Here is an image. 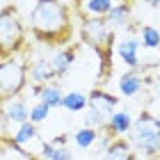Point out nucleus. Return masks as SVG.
Wrapping results in <instances>:
<instances>
[{"mask_svg":"<svg viewBox=\"0 0 160 160\" xmlns=\"http://www.w3.org/2000/svg\"><path fill=\"white\" fill-rule=\"evenodd\" d=\"M28 78L32 80V85H50L57 80L53 67H50V60H46V57L28 60Z\"/></svg>","mask_w":160,"mask_h":160,"instance_id":"10","label":"nucleus"},{"mask_svg":"<svg viewBox=\"0 0 160 160\" xmlns=\"http://www.w3.org/2000/svg\"><path fill=\"white\" fill-rule=\"evenodd\" d=\"M103 123H105V121L101 119L96 112H92L89 108H87V112H85V126H87V128H96V130H98V128H103Z\"/></svg>","mask_w":160,"mask_h":160,"instance_id":"23","label":"nucleus"},{"mask_svg":"<svg viewBox=\"0 0 160 160\" xmlns=\"http://www.w3.org/2000/svg\"><path fill=\"white\" fill-rule=\"evenodd\" d=\"M144 5H149L151 9H160V0H142Z\"/></svg>","mask_w":160,"mask_h":160,"instance_id":"28","label":"nucleus"},{"mask_svg":"<svg viewBox=\"0 0 160 160\" xmlns=\"http://www.w3.org/2000/svg\"><path fill=\"white\" fill-rule=\"evenodd\" d=\"M130 151H133V144L128 137H114L103 153H105V160H126Z\"/></svg>","mask_w":160,"mask_h":160,"instance_id":"14","label":"nucleus"},{"mask_svg":"<svg viewBox=\"0 0 160 160\" xmlns=\"http://www.w3.org/2000/svg\"><path fill=\"white\" fill-rule=\"evenodd\" d=\"M140 46H144L147 50H160V30L156 25L140 28Z\"/></svg>","mask_w":160,"mask_h":160,"instance_id":"17","label":"nucleus"},{"mask_svg":"<svg viewBox=\"0 0 160 160\" xmlns=\"http://www.w3.org/2000/svg\"><path fill=\"white\" fill-rule=\"evenodd\" d=\"M114 53L119 55V60L126 64L128 69H140L142 57H140V39L133 34H126L121 41L114 43Z\"/></svg>","mask_w":160,"mask_h":160,"instance_id":"7","label":"nucleus"},{"mask_svg":"<svg viewBox=\"0 0 160 160\" xmlns=\"http://www.w3.org/2000/svg\"><path fill=\"white\" fill-rule=\"evenodd\" d=\"M0 112H2V117L7 123H25L30 121V108H28L25 98L21 96H14V98H7L0 103Z\"/></svg>","mask_w":160,"mask_h":160,"instance_id":"8","label":"nucleus"},{"mask_svg":"<svg viewBox=\"0 0 160 160\" xmlns=\"http://www.w3.org/2000/svg\"><path fill=\"white\" fill-rule=\"evenodd\" d=\"M121 2H130V5H133V2H135V0H121Z\"/></svg>","mask_w":160,"mask_h":160,"instance_id":"29","label":"nucleus"},{"mask_svg":"<svg viewBox=\"0 0 160 160\" xmlns=\"http://www.w3.org/2000/svg\"><path fill=\"white\" fill-rule=\"evenodd\" d=\"M41 158L43 160H73V153L67 147H55L50 142L41 144Z\"/></svg>","mask_w":160,"mask_h":160,"instance_id":"19","label":"nucleus"},{"mask_svg":"<svg viewBox=\"0 0 160 160\" xmlns=\"http://www.w3.org/2000/svg\"><path fill=\"white\" fill-rule=\"evenodd\" d=\"M153 98L160 101V73L153 76Z\"/></svg>","mask_w":160,"mask_h":160,"instance_id":"26","label":"nucleus"},{"mask_svg":"<svg viewBox=\"0 0 160 160\" xmlns=\"http://www.w3.org/2000/svg\"><path fill=\"white\" fill-rule=\"evenodd\" d=\"M50 117V108L48 105H43V103H37V105H32L30 108V123H41V121H46Z\"/></svg>","mask_w":160,"mask_h":160,"instance_id":"22","label":"nucleus"},{"mask_svg":"<svg viewBox=\"0 0 160 160\" xmlns=\"http://www.w3.org/2000/svg\"><path fill=\"white\" fill-rule=\"evenodd\" d=\"M39 137V130H37V126L34 123H30V121H25V123H21L18 126V130L14 133V137L12 140L18 144V147H25V144H30V142H34Z\"/></svg>","mask_w":160,"mask_h":160,"instance_id":"18","label":"nucleus"},{"mask_svg":"<svg viewBox=\"0 0 160 160\" xmlns=\"http://www.w3.org/2000/svg\"><path fill=\"white\" fill-rule=\"evenodd\" d=\"M28 50V28L18 16V7L7 2L0 9V60L18 57Z\"/></svg>","mask_w":160,"mask_h":160,"instance_id":"3","label":"nucleus"},{"mask_svg":"<svg viewBox=\"0 0 160 160\" xmlns=\"http://www.w3.org/2000/svg\"><path fill=\"white\" fill-rule=\"evenodd\" d=\"M117 87H119V94L126 98L140 96L144 89V73L140 69H128L126 73H121L117 78Z\"/></svg>","mask_w":160,"mask_h":160,"instance_id":"12","label":"nucleus"},{"mask_svg":"<svg viewBox=\"0 0 160 160\" xmlns=\"http://www.w3.org/2000/svg\"><path fill=\"white\" fill-rule=\"evenodd\" d=\"M96 140H98V130L96 128H87V126H82L80 130H76V135H73V142H76V147L78 149H89L92 144H96Z\"/></svg>","mask_w":160,"mask_h":160,"instance_id":"20","label":"nucleus"},{"mask_svg":"<svg viewBox=\"0 0 160 160\" xmlns=\"http://www.w3.org/2000/svg\"><path fill=\"white\" fill-rule=\"evenodd\" d=\"M30 34L46 48H64L73 43V12L64 0H37L30 9Z\"/></svg>","mask_w":160,"mask_h":160,"instance_id":"1","label":"nucleus"},{"mask_svg":"<svg viewBox=\"0 0 160 160\" xmlns=\"http://www.w3.org/2000/svg\"><path fill=\"white\" fill-rule=\"evenodd\" d=\"M80 43H87L98 57V82L96 87L105 85L112 78V55H114V43H117V34L110 28L105 16H85L80 18Z\"/></svg>","mask_w":160,"mask_h":160,"instance_id":"2","label":"nucleus"},{"mask_svg":"<svg viewBox=\"0 0 160 160\" xmlns=\"http://www.w3.org/2000/svg\"><path fill=\"white\" fill-rule=\"evenodd\" d=\"M121 98L114 96L105 89V87H94V89L87 94V108H89L92 112H96L103 121H108L112 117V112L119 108Z\"/></svg>","mask_w":160,"mask_h":160,"instance_id":"6","label":"nucleus"},{"mask_svg":"<svg viewBox=\"0 0 160 160\" xmlns=\"http://www.w3.org/2000/svg\"><path fill=\"white\" fill-rule=\"evenodd\" d=\"M28 87V60L9 57L0 60V103L18 96Z\"/></svg>","mask_w":160,"mask_h":160,"instance_id":"4","label":"nucleus"},{"mask_svg":"<svg viewBox=\"0 0 160 160\" xmlns=\"http://www.w3.org/2000/svg\"><path fill=\"white\" fill-rule=\"evenodd\" d=\"M135 121L137 123H151V121H153V112H151V110H142L140 117H137Z\"/></svg>","mask_w":160,"mask_h":160,"instance_id":"25","label":"nucleus"},{"mask_svg":"<svg viewBox=\"0 0 160 160\" xmlns=\"http://www.w3.org/2000/svg\"><path fill=\"white\" fill-rule=\"evenodd\" d=\"M112 0H85V16L92 14V16H108V12L112 9Z\"/></svg>","mask_w":160,"mask_h":160,"instance_id":"21","label":"nucleus"},{"mask_svg":"<svg viewBox=\"0 0 160 160\" xmlns=\"http://www.w3.org/2000/svg\"><path fill=\"white\" fill-rule=\"evenodd\" d=\"M50 144H55V147H67V144H69V135H67V133L55 135L53 140H50Z\"/></svg>","mask_w":160,"mask_h":160,"instance_id":"24","label":"nucleus"},{"mask_svg":"<svg viewBox=\"0 0 160 160\" xmlns=\"http://www.w3.org/2000/svg\"><path fill=\"white\" fill-rule=\"evenodd\" d=\"M78 48H80V43H69V46L60 48L53 57H50V67H53L57 78H64L71 71V67H73V62L78 57Z\"/></svg>","mask_w":160,"mask_h":160,"instance_id":"11","label":"nucleus"},{"mask_svg":"<svg viewBox=\"0 0 160 160\" xmlns=\"http://www.w3.org/2000/svg\"><path fill=\"white\" fill-rule=\"evenodd\" d=\"M130 128H133V117H130V112L126 110V108H121V110H114L112 117L108 119L103 123V128H98V130L108 133L114 140V137H126L130 133Z\"/></svg>","mask_w":160,"mask_h":160,"instance_id":"9","label":"nucleus"},{"mask_svg":"<svg viewBox=\"0 0 160 160\" xmlns=\"http://www.w3.org/2000/svg\"><path fill=\"white\" fill-rule=\"evenodd\" d=\"M41 89H43V85H32V87H30V92H32L30 96H37V98H39V96H41Z\"/></svg>","mask_w":160,"mask_h":160,"instance_id":"27","label":"nucleus"},{"mask_svg":"<svg viewBox=\"0 0 160 160\" xmlns=\"http://www.w3.org/2000/svg\"><path fill=\"white\" fill-rule=\"evenodd\" d=\"M128 135H130V144L135 147L137 153H142L147 158L160 156V130H156L151 123L133 121V128H130Z\"/></svg>","mask_w":160,"mask_h":160,"instance_id":"5","label":"nucleus"},{"mask_svg":"<svg viewBox=\"0 0 160 160\" xmlns=\"http://www.w3.org/2000/svg\"><path fill=\"white\" fill-rule=\"evenodd\" d=\"M62 108L67 112H82V110H87V94H82V92H67L62 96Z\"/></svg>","mask_w":160,"mask_h":160,"instance_id":"16","label":"nucleus"},{"mask_svg":"<svg viewBox=\"0 0 160 160\" xmlns=\"http://www.w3.org/2000/svg\"><path fill=\"white\" fill-rule=\"evenodd\" d=\"M133 16V5L130 2H114L112 9L108 12V23H110V28H126Z\"/></svg>","mask_w":160,"mask_h":160,"instance_id":"13","label":"nucleus"},{"mask_svg":"<svg viewBox=\"0 0 160 160\" xmlns=\"http://www.w3.org/2000/svg\"><path fill=\"white\" fill-rule=\"evenodd\" d=\"M62 96H64V92L60 89V85L50 82V85H43L41 96H39V103L48 105L50 110H57V108H62Z\"/></svg>","mask_w":160,"mask_h":160,"instance_id":"15","label":"nucleus"}]
</instances>
